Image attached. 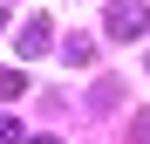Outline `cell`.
I'll return each mask as SVG.
<instances>
[{
	"mask_svg": "<svg viewBox=\"0 0 150 144\" xmlns=\"http://www.w3.org/2000/svg\"><path fill=\"white\" fill-rule=\"evenodd\" d=\"M21 144H55V137H21Z\"/></svg>",
	"mask_w": 150,
	"mask_h": 144,
	"instance_id": "7",
	"label": "cell"
},
{
	"mask_svg": "<svg viewBox=\"0 0 150 144\" xmlns=\"http://www.w3.org/2000/svg\"><path fill=\"white\" fill-rule=\"evenodd\" d=\"M130 137H137V144H150V110H143L137 124H130Z\"/></svg>",
	"mask_w": 150,
	"mask_h": 144,
	"instance_id": "6",
	"label": "cell"
},
{
	"mask_svg": "<svg viewBox=\"0 0 150 144\" xmlns=\"http://www.w3.org/2000/svg\"><path fill=\"white\" fill-rule=\"evenodd\" d=\"M28 130H21V117H0V144H21Z\"/></svg>",
	"mask_w": 150,
	"mask_h": 144,
	"instance_id": "5",
	"label": "cell"
},
{
	"mask_svg": "<svg viewBox=\"0 0 150 144\" xmlns=\"http://www.w3.org/2000/svg\"><path fill=\"white\" fill-rule=\"evenodd\" d=\"M48 41H55V21H48V14H28V21H21V34H14V48H21V62H34V55H48Z\"/></svg>",
	"mask_w": 150,
	"mask_h": 144,
	"instance_id": "2",
	"label": "cell"
},
{
	"mask_svg": "<svg viewBox=\"0 0 150 144\" xmlns=\"http://www.w3.org/2000/svg\"><path fill=\"white\" fill-rule=\"evenodd\" d=\"M150 34V7L143 0H116L109 7V41H143Z\"/></svg>",
	"mask_w": 150,
	"mask_h": 144,
	"instance_id": "1",
	"label": "cell"
},
{
	"mask_svg": "<svg viewBox=\"0 0 150 144\" xmlns=\"http://www.w3.org/2000/svg\"><path fill=\"white\" fill-rule=\"evenodd\" d=\"M89 55H96V41H89V34H68V41H62V62H75V69H82Z\"/></svg>",
	"mask_w": 150,
	"mask_h": 144,
	"instance_id": "3",
	"label": "cell"
},
{
	"mask_svg": "<svg viewBox=\"0 0 150 144\" xmlns=\"http://www.w3.org/2000/svg\"><path fill=\"white\" fill-rule=\"evenodd\" d=\"M14 96H28V76L21 69H0V103H14Z\"/></svg>",
	"mask_w": 150,
	"mask_h": 144,
	"instance_id": "4",
	"label": "cell"
},
{
	"mask_svg": "<svg viewBox=\"0 0 150 144\" xmlns=\"http://www.w3.org/2000/svg\"><path fill=\"white\" fill-rule=\"evenodd\" d=\"M143 69H150V55H143Z\"/></svg>",
	"mask_w": 150,
	"mask_h": 144,
	"instance_id": "8",
	"label": "cell"
}]
</instances>
